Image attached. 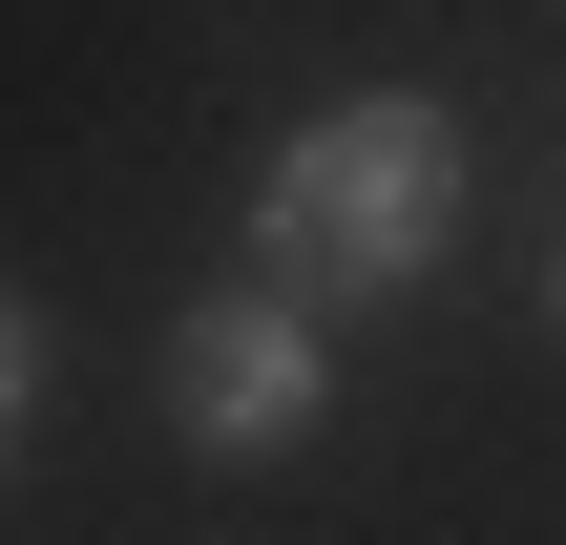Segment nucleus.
I'll return each mask as SVG.
<instances>
[{"mask_svg": "<svg viewBox=\"0 0 566 545\" xmlns=\"http://www.w3.org/2000/svg\"><path fill=\"white\" fill-rule=\"evenodd\" d=\"M21 378H42V357H21V315H0V441H21Z\"/></svg>", "mask_w": 566, "mask_h": 545, "instance_id": "obj_3", "label": "nucleus"}, {"mask_svg": "<svg viewBox=\"0 0 566 545\" xmlns=\"http://www.w3.org/2000/svg\"><path fill=\"white\" fill-rule=\"evenodd\" d=\"M294 399H315L294 294H210V315H168V420H189L210 462H273V441H294Z\"/></svg>", "mask_w": 566, "mask_h": 545, "instance_id": "obj_2", "label": "nucleus"}, {"mask_svg": "<svg viewBox=\"0 0 566 545\" xmlns=\"http://www.w3.org/2000/svg\"><path fill=\"white\" fill-rule=\"evenodd\" d=\"M441 210H462V126L441 105H336V126L273 147L252 252H273V294H399L441 252Z\"/></svg>", "mask_w": 566, "mask_h": 545, "instance_id": "obj_1", "label": "nucleus"}]
</instances>
